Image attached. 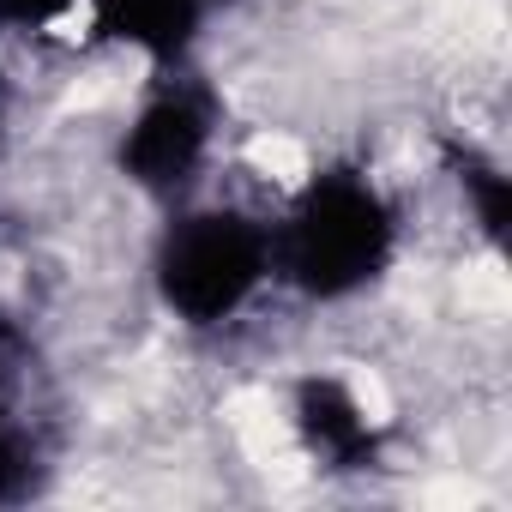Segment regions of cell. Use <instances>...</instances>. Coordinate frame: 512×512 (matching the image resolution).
I'll use <instances>...</instances> for the list:
<instances>
[{
  "mask_svg": "<svg viewBox=\"0 0 512 512\" xmlns=\"http://www.w3.org/2000/svg\"><path fill=\"white\" fill-rule=\"evenodd\" d=\"M151 278L181 326H229L272 284V223L241 205H187L157 241Z\"/></svg>",
  "mask_w": 512,
  "mask_h": 512,
  "instance_id": "cell-2",
  "label": "cell"
},
{
  "mask_svg": "<svg viewBox=\"0 0 512 512\" xmlns=\"http://www.w3.org/2000/svg\"><path fill=\"white\" fill-rule=\"evenodd\" d=\"M398 253V211L362 169H314L272 223V278L308 302L362 296Z\"/></svg>",
  "mask_w": 512,
  "mask_h": 512,
  "instance_id": "cell-1",
  "label": "cell"
},
{
  "mask_svg": "<svg viewBox=\"0 0 512 512\" xmlns=\"http://www.w3.org/2000/svg\"><path fill=\"white\" fill-rule=\"evenodd\" d=\"M211 0H97L91 25L127 49H139L145 61H181L205 25Z\"/></svg>",
  "mask_w": 512,
  "mask_h": 512,
  "instance_id": "cell-5",
  "label": "cell"
},
{
  "mask_svg": "<svg viewBox=\"0 0 512 512\" xmlns=\"http://www.w3.org/2000/svg\"><path fill=\"white\" fill-rule=\"evenodd\" d=\"M217 139V109L211 91L193 79H169L157 85L139 115L121 133V175L145 193H187L211 157Z\"/></svg>",
  "mask_w": 512,
  "mask_h": 512,
  "instance_id": "cell-3",
  "label": "cell"
},
{
  "mask_svg": "<svg viewBox=\"0 0 512 512\" xmlns=\"http://www.w3.org/2000/svg\"><path fill=\"white\" fill-rule=\"evenodd\" d=\"M211 7H223V0H211Z\"/></svg>",
  "mask_w": 512,
  "mask_h": 512,
  "instance_id": "cell-7",
  "label": "cell"
},
{
  "mask_svg": "<svg viewBox=\"0 0 512 512\" xmlns=\"http://www.w3.org/2000/svg\"><path fill=\"white\" fill-rule=\"evenodd\" d=\"M290 422H296L302 446H308L326 470H362V464H374V452H380V428H374L368 404H362L356 386L338 380V374H308V380L296 386Z\"/></svg>",
  "mask_w": 512,
  "mask_h": 512,
  "instance_id": "cell-4",
  "label": "cell"
},
{
  "mask_svg": "<svg viewBox=\"0 0 512 512\" xmlns=\"http://www.w3.org/2000/svg\"><path fill=\"white\" fill-rule=\"evenodd\" d=\"M97 0H0V25L7 31H37V37H49V31H61L73 13H91Z\"/></svg>",
  "mask_w": 512,
  "mask_h": 512,
  "instance_id": "cell-6",
  "label": "cell"
}]
</instances>
